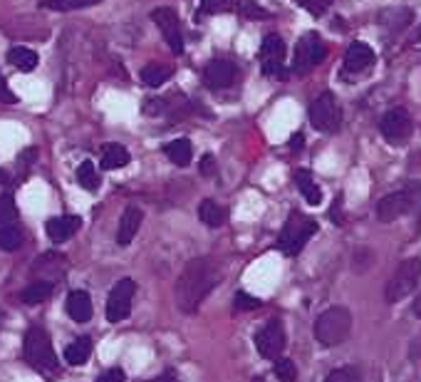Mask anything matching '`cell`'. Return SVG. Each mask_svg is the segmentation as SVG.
Listing matches in <instances>:
<instances>
[{
	"mask_svg": "<svg viewBox=\"0 0 421 382\" xmlns=\"http://www.w3.org/2000/svg\"><path fill=\"white\" fill-rule=\"evenodd\" d=\"M220 280L218 266L211 258H193L186 263V268L181 271L176 280V305L184 313H196L198 305L206 300V295L215 288V283Z\"/></svg>",
	"mask_w": 421,
	"mask_h": 382,
	"instance_id": "1",
	"label": "cell"
},
{
	"mask_svg": "<svg viewBox=\"0 0 421 382\" xmlns=\"http://www.w3.org/2000/svg\"><path fill=\"white\" fill-rule=\"evenodd\" d=\"M23 358H25V363L33 370H38V373H57V368H60L47 330L40 328V325H33V328L25 333Z\"/></svg>",
	"mask_w": 421,
	"mask_h": 382,
	"instance_id": "2",
	"label": "cell"
},
{
	"mask_svg": "<svg viewBox=\"0 0 421 382\" xmlns=\"http://www.w3.org/2000/svg\"><path fill=\"white\" fill-rule=\"evenodd\" d=\"M349 333H352V313L342 305H332L315 320V338L325 348H335V345L344 343Z\"/></svg>",
	"mask_w": 421,
	"mask_h": 382,
	"instance_id": "3",
	"label": "cell"
},
{
	"mask_svg": "<svg viewBox=\"0 0 421 382\" xmlns=\"http://www.w3.org/2000/svg\"><path fill=\"white\" fill-rule=\"evenodd\" d=\"M421 209V182H412L407 187L387 194L377 204V219L382 224H392V221L407 216L409 211Z\"/></svg>",
	"mask_w": 421,
	"mask_h": 382,
	"instance_id": "4",
	"label": "cell"
},
{
	"mask_svg": "<svg viewBox=\"0 0 421 382\" xmlns=\"http://www.w3.org/2000/svg\"><path fill=\"white\" fill-rule=\"evenodd\" d=\"M315 234H318V221L300 214V211H293L278 236V249L285 256H298Z\"/></svg>",
	"mask_w": 421,
	"mask_h": 382,
	"instance_id": "5",
	"label": "cell"
},
{
	"mask_svg": "<svg viewBox=\"0 0 421 382\" xmlns=\"http://www.w3.org/2000/svg\"><path fill=\"white\" fill-rule=\"evenodd\" d=\"M421 278V261L419 258H407L397 266L394 275L387 280V290H384V298L389 303H399L404 300L409 293H414Z\"/></svg>",
	"mask_w": 421,
	"mask_h": 382,
	"instance_id": "6",
	"label": "cell"
},
{
	"mask_svg": "<svg viewBox=\"0 0 421 382\" xmlns=\"http://www.w3.org/2000/svg\"><path fill=\"white\" fill-rule=\"evenodd\" d=\"M310 124L325 134H335L342 127V107L332 92H322L310 104Z\"/></svg>",
	"mask_w": 421,
	"mask_h": 382,
	"instance_id": "7",
	"label": "cell"
},
{
	"mask_svg": "<svg viewBox=\"0 0 421 382\" xmlns=\"http://www.w3.org/2000/svg\"><path fill=\"white\" fill-rule=\"evenodd\" d=\"M327 58V48H325L322 38L318 33H305L295 45V60H293V72L295 75H308L310 70L318 67L322 60Z\"/></svg>",
	"mask_w": 421,
	"mask_h": 382,
	"instance_id": "8",
	"label": "cell"
},
{
	"mask_svg": "<svg viewBox=\"0 0 421 382\" xmlns=\"http://www.w3.org/2000/svg\"><path fill=\"white\" fill-rule=\"evenodd\" d=\"M134 290H137V283L132 278H122L114 283L112 293L107 298V320L109 323H122V320L129 318L132 313V298Z\"/></svg>",
	"mask_w": 421,
	"mask_h": 382,
	"instance_id": "9",
	"label": "cell"
},
{
	"mask_svg": "<svg viewBox=\"0 0 421 382\" xmlns=\"http://www.w3.org/2000/svg\"><path fill=\"white\" fill-rule=\"evenodd\" d=\"M255 350L260 358L278 360L285 350V328L280 320H270L255 333Z\"/></svg>",
	"mask_w": 421,
	"mask_h": 382,
	"instance_id": "10",
	"label": "cell"
},
{
	"mask_svg": "<svg viewBox=\"0 0 421 382\" xmlns=\"http://www.w3.org/2000/svg\"><path fill=\"white\" fill-rule=\"evenodd\" d=\"M379 132L387 142L392 144H402L412 137V117L404 107H394L379 122Z\"/></svg>",
	"mask_w": 421,
	"mask_h": 382,
	"instance_id": "11",
	"label": "cell"
},
{
	"mask_svg": "<svg viewBox=\"0 0 421 382\" xmlns=\"http://www.w3.org/2000/svg\"><path fill=\"white\" fill-rule=\"evenodd\" d=\"M152 20L159 25V30L164 33V40L169 43L174 55L184 53V33H181V20L174 8H157L152 13Z\"/></svg>",
	"mask_w": 421,
	"mask_h": 382,
	"instance_id": "12",
	"label": "cell"
},
{
	"mask_svg": "<svg viewBox=\"0 0 421 382\" xmlns=\"http://www.w3.org/2000/svg\"><path fill=\"white\" fill-rule=\"evenodd\" d=\"M260 67L268 77H285V43L278 35H268L260 45Z\"/></svg>",
	"mask_w": 421,
	"mask_h": 382,
	"instance_id": "13",
	"label": "cell"
},
{
	"mask_svg": "<svg viewBox=\"0 0 421 382\" xmlns=\"http://www.w3.org/2000/svg\"><path fill=\"white\" fill-rule=\"evenodd\" d=\"M238 77V70H235L233 62L228 60H211L203 70V84L211 89H225L235 82Z\"/></svg>",
	"mask_w": 421,
	"mask_h": 382,
	"instance_id": "14",
	"label": "cell"
},
{
	"mask_svg": "<svg viewBox=\"0 0 421 382\" xmlns=\"http://www.w3.org/2000/svg\"><path fill=\"white\" fill-rule=\"evenodd\" d=\"M45 229H47V236L52 244H64V241H69L79 229H82V219H79V216H69V214L55 216V219L47 221Z\"/></svg>",
	"mask_w": 421,
	"mask_h": 382,
	"instance_id": "15",
	"label": "cell"
},
{
	"mask_svg": "<svg viewBox=\"0 0 421 382\" xmlns=\"http://www.w3.org/2000/svg\"><path fill=\"white\" fill-rule=\"evenodd\" d=\"M374 50L369 48L367 43H352L347 48V53H344V70L347 72H364L367 67H372L374 65Z\"/></svg>",
	"mask_w": 421,
	"mask_h": 382,
	"instance_id": "16",
	"label": "cell"
},
{
	"mask_svg": "<svg viewBox=\"0 0 421 382\" xmlns=\"http://www.w3.org/2000/svg\"><path fill=\"white\" fill-rule=\"evenodd\" d=\"M142 221H144V211L139 209V206H129V209L122 214V219H119L117 244L119 246L132 244L134 236H137V231H139V226H142Z\"/></svg>",
	"mask_w": 421,
	"mask_h": 382,
	"instance_id": "17",
	"label": "cell"
},
{
	"mask_svg": "<svg viewBox=\"0 0 421 382\" xmlns=\"http://www.w3.org/2000/svg\"><path fill=\"white\" fill-rule=\"evenodd\" d=\"M67 313L74 323H87L92 318V298L87 290H72L67 295Z\"/></svg>",
	"mask_w": 421,
	"mask_h": 382,
	"instance_id": "18",
	"label": "cell"
},
{
	"mask_svg": "<svg viewBox=\"0 0 421 382\" xmlns=\"http://www.w3.org/2000/svg\"><path fill=\"white\" fill-rule=\"evenodd\" d=\"M295 182H298L300 194H303V199L308 201L310 206H320V204H322V189L315 184L313 174H310L308 169H300V172L295 174Z\"/></svg>",
	"mask_w": 421,
	"mask_h": 382,
	"instance_id": "19",
	"label": "cell"
},
{
	"mask_svg": "<svg viewBox=\"0 0 421 382\" xmlns=\"http://www.w3.org/2000/svg\"><path fill=\"white\" fill-rule=\"evenodd\" d=\"M164 154L169 157V162H174L176 167H189L193 157V147L189 139H174L164 147Z\"/></svg>",
	"mask_w": 421,
	"mask_h": 382,
	"instance_id": "20",
	"label": "cell"
},
{
	"mask_svg": "<svg viewBox=\"0 0 421 382\" xmlns=\"http://www.w3.org/2000/svg\"><path fill=\"white\" fill-rule=\"evenodd\" d=\"M89 355H92V340H89V338H77L74 343H69L67 348H64V363L77 368V365L87 363Z\"/></svg>",
	"mask_w": 421,
	"mask_h": 382,
	"instance_id": "21",
	"label": "cell"
},
{
	"mask_svg": "<svg viewBox=\"0 0 421 382\" xmlns=\"http://www.w3.org/2000/svg\"><path fill=\"white\" fill-rule=\"evenodd\" d=\"M129 152L127 147H122V144H104L102 147V169H119V167H127L129 164Z\"/></svg>",
	"mask_w": 421,
	"mask_h": 382,
	"instance_id": "22",
	"label": "cell"
},
{
	"mask_svg": "<svg viewBox=\"0 0 421 382\" xmlns=\"http://www.w3.org/2000/svg\"><path fill=\"white\" fill-rule=\"evenodd\" d=\"M172 75H174V70L169 67V65L152 62L142 70V82L147 84V87H162L167 80H172Z\"/></svg>",
	"mask_w": 421,
	"mask_h": 382,
	"instance_id": "23",
	"label": "cell"
},
{
	"mask_svg": "<svg viewBox=\"0 0 421 382\" xmlns=\"http://www.w3.org/2000/svg\"><path fill=\"white\" fill-rule=\"evenodd\" d=\"M8 62L13 65V67L23 70V72H30V70L38 67V53L30 48H10L8 53Z\"/></svg>",
	"mask_w": 421,
	"mask_h": 382,
	"instance_id": "24",
	"label": "cell"
},
{
	"mask_svg": "<svg viewBox=\"0 0 421 382\" xmlns=\"http://www.w3.org/2000/svg\"><path fill=\"white\" fill-rule=\"evenodd\" d=\"M52 288L55 285L50 283V280H35V283H30L28 288L20 293V298L28 305H40L43 300H47L50 295H52Z\"/></svg>",
	"mask_w": 421,
	"mask_h": 382,
	"instance_id": "25",
	"label": "cell"
},
{
	"mask_svg": "<svg viewBox=\"0 0 421 382\" xmlns=\"http://www.w3.org/2000/svg\"><path fill=\"white\" fill-rule=\"evenodd\" d=\"M198 219L206 226H211V229H218V226L225 224V209H220L215 201L206 199L198 204Z\"/></svg>",
	"mask_w": 421,
	"mask_h": 382,
	"instance_id": "26",
	"label": "cell"
},
{
	"mask_svg": "<svg viewBox=\"0 0 421 382\" xmlns=\"http://www.w3.org/2000/svg\"><path fill=\"white\" fill-rule=\"evenodd\" d=\"M23 246V231L18 226H0V251H18Z\"/></svg>",
	"mask_w": 421,
	"mask_h": 382,
	"instance_id": "27",
	"label": "cell"
},
{
	"mask_svg": "<svg viewBox=\"0 0 421 382\" xmlns=\"http://www.w3.org/2000/svg\"><path fill=\"white\" fill-rule=\"evenodd\" d=\"M102 3V0H45L43 8L57 10V13H72V10L92 8V5Z\"/></svg>",
	"mask_w": 421,
	"mask_h": 382,
	"instance_id": "28",
	"label": "cell"
},
{
	"mask_svg": "<svg viewBox=\"0 0 421 382\" xmlns=\"http://www.w3.org/2000/svg\"><path fill=\"white\" fill-rule=\"evenodd\" d=\"M77 182L82 189L87 191H97L99 189V172L94 169L92 162H82L77 167Z\"/></svg>",
	"mask_w": 421,
	"mask_h": 382,
	"instance_id": "29",
	"label": "cell"
},
{
	"mask_svg": "<svg viewBox=\"0 0 421 382\" xmlns=\"http://www.w3.org/2000/svg\"><path fill=\"white\" fill-rule=\"evenodd\" d=\"M240 5V0H201L198 5V13L201 15H220V13H230Z\"/></svg>",
	"mask_w": 421,
	"mask_h": 382,
	"instance_id": "30",
	"label": "cell"
},
{
	"mask_svg": "<svg viewBox=\"0 0 421 382\" xmlns=\"http://www.w3.org/2000/svg\"><path fill=\"white\" fill-rule=\"evenodd\" d=\"M325 382H362V373L354 365H344V368H337L325 378Z\"/></svg>",
	"mask_w": 421,
	"mask_h": 382,
	"instance_id": "31",
	"label": "cell"
},
{
	"mask_svg": "<svg viewBox=\"0 0 421 382\" xmlns=\"http://www.w3.org/2000/svg\"><path fill=\"white\" fill-rule=\"evenodd\" d=\"M275 378L280 382H295L298 378V368H295L293 360H285V358H278V363H275Z\"/></svg>",
	"mask_w": 421,
	"mask_h": 382,
	"instance_id": "32",
	"label": "cell"
},
{
	"mask_svg": "<svg viewBox=\"0 0 421 382\" xmlns=\"http://www.w3.org/2000/svg\"><path fill=\"white\" fill-rule=\"evenodd\" d=\"M295 3L300 5V8H305L310 15H315V18H320V15L327 13V8L335 3V0H295Z\"/></svg>",
	"mask_w": 421,
	"mask_h": 382,
	"instance_id": "33",
	"label": "cell"
},
{
	"mask_svg": "<svg viewBox=\"0 0 421 382\" xmlns=\"http://www.w3.org/2000/svg\"><path fill=\"white\" fill-rule=\"evenodd\" d=\"M18 216V206H15V199L10 194L0 196V224H8Z\"/></svg>",
	"mask_w": 421,
	"mask_h": 382,
	"instance_id": "34",
	"label": "cell"
},
{
	"mask_svg": "<svg viewBox=\"0 0 421 382\" xmlns=\"http://www.w3.org/2000/svg\"><path fill=\"white\" fill-rule=\"evenodd\" d=\"M372 261H374V256H372V251H369V249H357V251H354V268H357V273H364V271L372 266Z\"/></svg>",
	"mask_w": 421,
	"mask_h": 382,
	"instance_id": "35",
	"label": "cell"
},
{
	"mask_svg": "<svg viewBox=\"0 0 421 382\" xmlns=\"http://www.w3.org/2000/svg\"><path fill=\"white\" fill-rule=\"evenodd\" d=\"M260 300L258 298H253V295H248L245 290H238L235 293V308L238 310H255V308H260Z\"/></svg>",
	"mask_w": 421,
	"mask_h": 382,
	"instance_id": "36",
	"label": "cell"
},
{
	"mask_svg": "<svg viewBox=\"0 0 421 382\" xmlns=\"http://www.w3.org/2000/svg\"><path fill=\"white\" fill-rule=\"evenodd\" d=\"M124 380H127L124 370H122V368H112V370H107V373L99 375L97 382H124Z\"/></svg>",
	"mask_w": 421,
	"mask_h": 382,
	"instance_id": "37",
	"label": "cell"
},
{
	"mask_svg": "<svg viewBox=\"0 0 421 382\" xmlns=\"http://www.w3.org/2000/svg\"><path fill=\"white\" fill-rule=\"evenodd\" d=\"M0 102H5V104L18 102V94H15L13 89L8 87V82H3V80H0Z\"/></svg>",
	"mask_w": 421,
	"mask_h": 382,
	"instance_id": "38",
	"label": "cell"
},
{
	"mask_svg": "<svg viewBox=\"0 0 421 382\" xmlns=\"http://www.w3.org/2000/svg\"><path fill=\"white\" fill-rule=\"evenodd\" d=\"M243 10H245V15H248V18H253V20L268 18V10L258 8V5H255V3H243Z\"/></svg>",
	"mask_w": 421,
	"mask_h": 382,
	"instance_id": "39",
	"label": "cell"
},
{
	"mask_svg": "<svg viewBox=\"0 0 421 382\" xmlns=\"http://www.w3.org/2000/svg\"><path fill=\"white\" fill-rule=\"evenodd\" d=\"M201 174H203V177H213V174H215V159H213V154H206V157L201 159Z\"/></svg>",
	"mask_w": 421,
	"mask_h": 382,
	"instance_id": "40",
	"label": "cell"
},
{
	"mask_svg": "<svg viewBox=\"0 0 421 382\" xmlns=\"http://www.w3.org/2000/svg\"><path fill=\"white\" fill-rule=\"evenodd\" d=\"M139 382H179V380H176V375H174V373H164V375H159V378H152V380H139Z\"/></svg>",
	"mask_w": 421,
	"mask_h": 382,
	"instance_id": "41",
	"label": "cell"
},
{
	"mask_svg": "<svg viewBox=\"0 0 421 382\" xmlns=\"http://www.w3.org/2000/svg\"><path fill=\"white\" fill-rule=\"evenodd\" d=\"M290 147H293V149L303 147V134H295V137H293V142H290Z\"/></svg>",
	"mask_w": 421,
	"mask_h": 382,
	"instance_id": "42",
	"label": "cell"
},
{
	"mask_svg": "<svg viewBox=\"0 0 421 382\" xmlns=\"http://www.w3.org/2000/svg\"><path fill=\"white\" fill-rule=\"evenodd\" d=\"M414 313H417L419 318H421V298L417 300V303H414Z\"/></svg>",
	"mask_w": 421,
	"mask_h": 382,
	"instance_id": "43",
	"label": "cell"
},
{
	"mask_svg": "<svg viewBox=\"0 0 421 382\" xmlns=\"http://www.w3.org/2000/svg\"><path fill=\"white\" fill-rule=\"evenodd\" d=\"M3 320H5V315H3V313H0V328H3Z\"/></svg>",
	"mask_w": 421,
	"mask_h": 382,
	"instance_id": "44",
	"label": "cell"
}]
</instances>
